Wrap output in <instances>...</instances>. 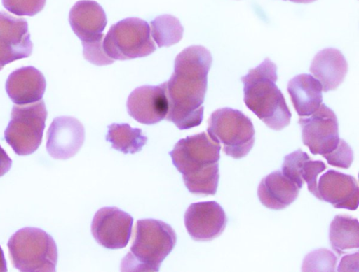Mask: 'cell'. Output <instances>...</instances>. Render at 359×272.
<instances>
[{"instance_id":"6da1fadb","label":"cell","mask_w":359,"mask_h":272,"mask_svg":"<svg viewBox=\"0 0 359 272\" xmlns=\"http://www.w3.org/2000/svg\"><path fill=\"white\" fill-rule=\"evenodd\" d=\"M212 57L202 45H191L175 59L174 72L165 82L168 100L166 120L182 130L198 126L203 118L208 74Z\"/></svg>"},{"instance_id":"7a4b0ae2","label":"cell","mask_w":359,"mask_h":272,"mask_svg":"<svg viewBox=\"0 0 359 272\" xmlns=\"http://www.w3.org/2000/svg\"><path fill=\"white\" fill-rule=\"evenodd\" d=\"M221 145L203 131L180 139L169 152L188 190L198 195H215L219 172Z\"/></svg>"},{"instance_id":"3957f363","label":"cell","mask_w":359,"mask_h":272,"mask_svg":"<svg viewBox=\"0 0 359 272\" xmlns=\"http://www.w3.org/2000/svg\"><path fill=\"white\" fill-rule=\"evenodd\" d=\"M277 79V66L269 58L241 78L245 106L268 127L279 131L290 124L292 114Z\"/></svg>"},{"instance_id":"277c9868","label":"cell","mask_w":359,"mask_h":272,"mask_svg":"<svg viewBox=\"0 0 359 272\" xmlns=\"http://www.w3.org/2000/svg\"><path fill=\"white\" fill-rule=\"evenodd\" d=\"M176 241V233L168 224L155 219L137 220L133 242L121 262V271H158Z\"/></svg>"},{"instance_id":"5b68a950","label":"cell","mask_w":359,"mask_h":272,"mask_svg":"<svg viewBox=\"0 0 359 272\" xmlns=\"http://www.w3.org/2000/svg\"><path fill=\"white\" fill-rule=\"evenodd\" d=\"M7 246L11 263L19 271H55L57 245L45 231L31 227L20 229L10 237Z\"/></svg>"},{"instance_id":"8992f818","label":"cell","mask_w":359,"mask_h":272,"mask_svg":"<svg viewBox=\"0 0 359 272\" xmlns=\"http://www.w3.org/2000/svg\"><path fill=\"white\" fill-rule=\"evenodd\" d=\"M208 135L223 145L224 152L234 159L245 157L255 138L251 120L241 111L222 108L212 113L208 120Z\"/></svg>"},{"instance_id":"52a82bcc","label":"cell","mask_w":359,"mask_h":272,"mask_svg":"<svg viewBox=\"0 0 359 272\" xmlns=\"http://www.w3.org/2000/svg\"><path fill=\"white\" fill-rule=\"evenodd\" d=\"M103 48L114 60L144 57L156 50L149 24L137 17H128L113 24L104 37Z\"/></svg>"},{"instance_id":"ba28073f","label":"cell","mask_w":359,"mask_h":272,"mask_svg":"<svg viewBox=\"0 0 359 272\" xmlns=\"http://www.w3.org/2000/svg\"><path fill=\"white\" fill-rule=\"evenodd\" d=\"M47 115L43 100L13 106L4 138L15 153L28 155L38 149L42 141Z\"/></svg>"},{"instance_id":"9c48e42d","label":"cell","mask_w":359,"mask_h":272,"mask_svg":"<svg viewBox=\"0 0 359 272\" xmlns=\"http://www.w3.org/2000/svg\"><path fill=\"white\" fill-rule=\"evenodd\" d=\"M302 139L313 155H325L334 150L339 141L337 117L332 110L321 103L313 114L298 121Z\"/></svg>"},{"instance_id":"30bf717a","label":"cell","mask_w":359,"mask_h":272,"mask_svg":"<svg viewBox=\"0 0 359 272\" xmlns=\"http://www.w3.org/2000/svg\"><path fill=\"white\" fill-rule=\"evenodd\" d=\"M133 223V217L126 212L117 207H103L93 217L91 233L106 248H123L130 240Z\"/></svg>"},{"instance_id":"8fae6325","label":"cell","mask_w":359,"mask_h":272,"mask_svg":"<svg viewBox=\"0 0 359 272\" xmlns=\"http://www.w3.org/2000/svg\"><path fill=\"white\" fill-rule=\"evenodd\" d=\"M227 223L222 207L215 201L191 203L184 214V225L192 239L209 241L222 234Z\"/></svg>"},{"instance_id":"7c38bea8","label":"cell","mask_w":359,"mask_h":272,"mask_svg":"<svg viewBox=\"0 0 359 272\" xmlns=\"http://www.w3.org/2000/svg\"><path fill=\"white\" fill-rule=\"evenodd\" d=\"M126 106L128 114L140 123L154 124L163 120L168 111L165 82L135 88L130 94Z\"/></svg>"},{"instance_id":"4fadbf2b","label":"cell","mask_w":359,"mask_h":272,"mask_svg":"<svg viewBox=\"0 0 359 272\" xmlns=\"http://www.w3.org/2000/svg\"><path fill=\"white\" fill-rule=\"evenodd\" d=\"M32 48L26 20L0 11V71L13 61L29 57Z\"/></svg>"},{"instance_id":"5bb4252c","label":"cell","mask_w":359,"mask_h":272,"mask_svg":"<svg viewBox=\"0 0 359 272\" xmlns=\"http://www.w3.org/2000/svg\"><path fill=\"white\" fill-rule=\"evenodd\" d=\"M85 139L81 122L71 116L55 117L46 135V150L54 159H67L74 156Z\"/></svg>"},{"instance_id":"9a60e30c","label":"cell","mask_w":359,"mask_h":272,"mask_svg":"<svg viewBox=\"0 0 359 272\" xmlns=\"http://www.w3.org/2000/svg\"><path fill=\"white\" fill-rule=\"evenodd\" d=\"M318 190L320 200L335 208L355 210L359 203V187L355 177L333 169L319 178Z\"/></svg>"},{"instance_id":"2e32d148","label":"cell","mask_w":359,"mask_h":272,"mask_svg":"<svg viewBox=\"0 0 359 272\" xmlns=\"http://www.w3.org/2000/svg\"><path fill=\"white\" fill-rule=\"evenodd\" d=\"M46 82L43 73L34 66H23L13 71L6 82V91L17 105H25L42 99Z\"/></svg>"},{"instance_id":"e0dca14e","label":"cell","mask_w":359,"mask_h":272,"mask_svg":"<svg viewBox=\"0 0 359 272\" xmlns=\"http://www.w3.org/2000/svg\"><path fill=\"white\" fill-rule=\"evenodd\" d=\"M70 26L81 41H87L102 34L107 20L102 7L95 1L80 0L69 13Z\"/></svg>"},{"instance_id":"ac0fdd59","label":"cell","mask_w":359,"mask_h":272,"mask_svg":"<svg viewBox=\"0 0 359 272\" xmlns=\"http://www.w3.org/2000/svg\"><path fill=\"white\" fill-rule=\"evenodd\" d=\"M300 189L281 171L277 170L262 179L257 188V196L265 207L281 210L296 200Z\"/></svg>"},{"instance_id":"d6986e66","label":"cell","mask_w":359,"mask_h":272,"mask_svg":"<svg viewBox=\"0 0 359 272\" xmlns=\"http://www.w3.org/2000/svg\"><path fill=\"white\" fill-rule=\"evenodd\" d=\"M310 72L321 84L323 91L335 90L344 81L348 64L342 53L336 48H325L314 57Z\"/></svg>"},{"instance_id":"ffe728a7","label":"cell","mask_w":359,"mask_h":272,"mask_svg":"<svg viewBox=\"0 0 359 272\" xmlns=\"http://www.w3.org/2000/svg\"><path fill=\"white\" fill-rule=\"evenodd\" d=\"M287 92L300 117L313 114L323 102L322 85L312 75L302 73L290 80Z\"/></svg>"},{"instance_id":"44dd1931","label":"cell","mask_w":359,"mask_h":272,"mask_svg":"<svg viewBox=\"0 0 359 272\" xmlns=\"http://www.w3.org/2000/svg\"><path fill=\"white\" fill-rule=\"evenodd\" d=\"M359 223L350 215H337L330 224L329 239L331 247L339 256L359 248Z\"/></svg>"},{"instance_id":"7402d4cb","label":"cell","mask_w":359,"mask_h":272,"mask_svg":"<svg viewBox=\"0 0 359 272\" xmlns=\"http://www.w3.org/2000/svg\"><path fill=\"white\" fill-rule=\"evenodd\" d=\"M106 140L114 149L125 154L140 152L147 141L141 129L132 128L127 123H113L108 126Z\"/></svg>"},{"instance_id":"603a6c76","label":"cell","mask_w":359,"mask_h":272,"mask_svg":"<svg viewBox=\"0 0 359 272\" xmlns=\"http://www.w3.org/2000/svg\"><path fill=\"white\" fill-rule=\"evenodd\" d=\"M149 27L151 36L159 48L171 46L182 38L183 27L173 15H159L150 22Z\"/></svg>"},{"instance_id":"cb8c5ba5","label":"cell","mask_w":359,"mask_h":272,"mask_svg":"<svg viewBox=\"0 0 359 272\" xmlns=\"http://www.w3.org/2000/svg\"><path fill=\"white\" fill-rule=\"evenodd\" d=\"M337 256L330 250L320 248L308 253L302 262V271H334Z\"/></svg>"},{"instance_id":"d4e9b609","label":"cell","mask_w":359,"mask_h":272,"mask_svg":"<svg viewBox=\"0 0 359 272\" xmlns=\"http://www.w3.org/2000/svg\"><path fill=\"white\" fill-rule=\"evenodd\" d=\"M309 159L308 154L301 149L284 157L281 171L286 177L297 184L300 189L304 183L302 178V167L304 163Z\"/></svg>"},{"instance_id":"484cf974","label":"cell","mask_w":359,"mask_h":272,"mask_svg":"<svg viewBox=\"0 0 359 272\" xmlns=\"http://www.w3.org/2000/svg\"><path fill=\"white\" fill-rule=\"evenodd\" d=\"M104 34L87 41H81L84 59L97 66L112 64L114 60L109 57L103 48Z\"/></svg>"},{"instance_id":"4316f807","label":"cell","mask_w":359,"mask_h":272,"mask_svg":"<svg viewBox=\"0 0 359 272\" xmlns=\"http://www.w3.org/2000/svg\"><path fill=\"white\" fill-rule=\"evenodd\" d=\"M46 0H2L4 7L18 16H34L41 11Z\"/></svg>"},{"instance_id":"83f0119b","label":"cell","mask_w":359,"mask_h":272,"mask_svg":"<svg viewBox=\"0 0 359 272\" xmlns=\"http://www.w3.org/2000/svg\"><path fill=\"white\" fill-rule=\"evenodd\" d=\"M322 156L327 160L328 164L341 169H348L353 160V150L344 139H339L334 150Z\"/></svg>"},{"instance_id":"f1b7e54d","label":"cell","mask_w":359,"mask_h":272,"mask_svg":"<svg viewBox=\"0 0 359 272\" xmlns=\"http://www.w3.org/2000/svg\"><path fill=\"white\" fill-rule=\"evenodd\" d=\"M326 165L321 160H306L302 170V178L307 184L308 190L320 200L318 190V176L325 170Z\"/></svg>"},{"instance_id":"f546056e","label":"cell","mask_w":359,"mask_h":272,"mask_svg":"<svg viewBox=\"0 0 359 272\" xmlns=\"http://www.w3.org/2000/svg\"><path fill=\"white\" fill-rule=\"evenodd\" d=\"M358 252L347 255L342 257L338 266L337 271H358Z\"/></svg>"},{"instance_id":"4dcf8cb0","label":"cell","mask_w":359,"mask_h":272,"mask_svg":"<svg viewBox=\"0 0 359 272\" xmlns=\"http://www.w3.org/2000/svg\"><path fill=\"white\" fill-rule=\"evenodd\" d=\"M11 165V159L0 145V177L4 176L10 170Z\"/></svg>"},{"instance_id":"1f68e13d","label":"cell","mask_w":359,"mask_h":272,"mask_svg":"<svg viewBox=\"0 0 359 272\" xmlns=\"http://www.w3.org/2000/svg\"><path fill=\"white\" fill-rule=\"evenodd\" d=\"M7 271V264L3 250L0 245V272Z\"/></svg>"},{"instance_id":"d6a6232c","label":"cell","mask_w":359,"mask_h":272,"mask_svg":"<svg viewBox=\"0 0 359 272\" xmlns=\"http://www.w3.org/2000/svg\"><path fill=\"white\" fill-rule=\"evenodd\" d=\"M287 1V0H284ZM291 2L297 3H309L316 1V0H288Z\"/></svg>"}]
</instances>
